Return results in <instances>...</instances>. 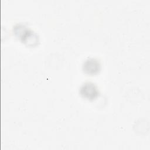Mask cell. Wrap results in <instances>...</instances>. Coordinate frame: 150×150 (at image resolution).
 Returning <instances> with one entry per match:
<instances>
[{"mask_svg":"<svg viewBox=\"0 0 150 150\" xmlns=\"http://www.w3.org/2000/svg\"><path fill=\"white\" fill-rule=\"evenodd\" d=\"M80 93L82 97L88 100H94L99 94L97 86L93 83L87 82L82 85L80 89Z\"/></svg>","mask_w":150,"mask_h":150,"instance_id":"obj_1","label":"cell"},{"mask_svg":"<svg viewBox=\"0 0 150 150\" xmlns=\"http://www.w3.org/2000/svg\"><path fill=\"white\" fill-rule=\"evenodd\" d=\"M83 69L84 71L88 74H95L100 70V63L98 60L90 58L84 62Z\"/></svg>","mask_w":150,"mask_h":150,"instance_id":"obj_2","label":"cell"}]
</instances>
